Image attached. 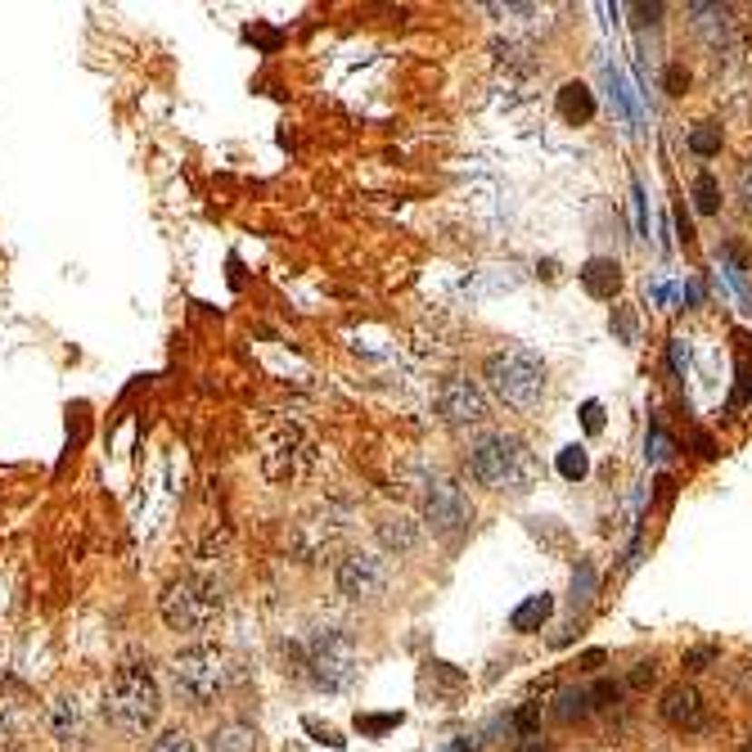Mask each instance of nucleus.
I'll return each mask as SVG.
<instances>
[{"instance_id":"f257e3e1","label":"nucleus","mask_w":752,"mask_h":752,"mask_svg":"<svg viewBox=\"0 0 752 752\" xmlns=\"http://www.w3.org/2000/svg\"><path fill=\"white\" fill-rule=\"evenodd\" d=\"M104 717H109L113 730H122L126 739H144L158 726V717H162V689H158V680H153L149 667L126 662V667L113 671V680L104 689Z\"/></svg>"},{"instance_id":"f03ea898","label":"nucleus","mask_w":752,"mask_h":752,"mask_svg":"<svg viewBox=\"0 0 752 752\" xmlns=\"http://www.w3.org/2000/svg\"><path fill=\"white\" fill-rule=\"evenodd\" d=\"M221 609H226L221 586L208 581V577H194V572L167 581V591L158 600L162 622L176 630V635H203V630H212L221 622Z\"/></svg>"},{"instance_id":"7ed1b4c3","label":"nucleus","mask_w":752,"mask_h":752,"mask_svg":"<svg viewBox=\"0 0 752 752\" xmlns=\"http://www.w3.org/2000/svg\"><path fill=\"white\" fill-rule=\"evenodd\" d=\"M469 474H474V483H483L492 492H527V483H532V455L509 433H483L469 446Z\"/></svg>"},{"instance_id":"20e7f679","label":"nucleus","mask_w":752,"mask_h":752,"mask_svg":"<svg viewBox=\"0 0 752 752\" xmlns=\"http://www.w3.org/2000/svg\"><path fill=\"white\" fill-rule=\"evenodd\" d=\"M171 685L190 708H212L230 689V658L217 644H190L171 658Z\"/></svg>"},{"instance_id":"39448f33","label":"nucleus","mask_w":752,"mask_h":752,"mask_svg":"<svg viewBox=\"0 0 752 752\" xmlns=\"http://www.w3.org/2000/svg\"><path fill=\"white\" fill-rule=\"evenodd\" d=\"M487 378H492V387L501 392L504 405H513V410H536L541 396H545V366H541V356L527 352V347L492 352V356H487Z\"/></svg>"},{"instance_id":"423d86ee","label":"nucleus","mask_w":752,"mask_h":752,"mask_svg":"<svg viewBox=\"0 0 752 752\" xmlns=\"http://www.w3.org/2000/svg\"><path fill=\"white\" fill-rule=\"evenodd\" d=\"M347 532H352V509L343 501H320L293 522L288 550H293L302 563H320V559H329V554L347 541Z\"/></svg>"},{"instance_id":"0eeeda50","label":"nucleus","mask_w":752,"mask_h":752,"mask_svg":"<svg viewBox=\"0 0 752 752\" xmlns=\"http://www.w3.org/2000/svg\"><path fill=\"white\" fill-rule=\"evenodd\" d=\"M316 464H320V451H316V442H311L298 424H275V428L261 437V474H266L275 487H288V483L311 478Z\"/></svg>"},{"instance_id":"6e6552de","label":"nucleus","mask_w":752,"mask_h":752,"mask_svg":"<svg viewBox=\"0 0 752 752\" xmlns=\"http://www.w3.org/2000/svg\"><path fill=\"white\" fill-rule=\"evenodd\" d=\"M307 667H311V680L329 694H343L356 685L361 676V653H356V640L338 627H325L311 635V649H307Z\"/></svg>"},{"instance_id":"1a4fd4ad","label":"nucleus","mask_w":752,"mask_h":752,"mask_svg":"<svg viewBox=\"0 0 752 752\" xmlns=\"http://www.w3.org/2000/svg\"><path fill=\"white\" fill-rule=\"evenodd\" d=\"M424 522H428L433 536H442V541L464 536L469 522H474V504L464 496V487L451 483V478H433V483L424 487Z\"/></svg>"},{"instance_id":"9d476101","label":"nucleus","mask_w":752,"mask_h":752,"mask_svg":"<svg viewBox=\"0 0 752 752\" xmlns=\"http://www.w3.org/2000/svg\"><path fill=\"white\" fill-rule=\"evenodd\" d=\"M338 591L352 600V604H378L387 595V563L375 550H352L343 563H338Z\"/></svg>"},{"instance_id":"9b49d317","label":"nucleus","mask_w":752,"mask_h":752,"mask_svg":"<svg viewBox=\"0 0 752 752\" xmlns=\"http://www.w3.org/2000/svg\"><path fill=\"white\" fill-rule=\"evenodd\" d=\"M437 419L451 424V428L483 424V419H487V396H483L478 383H469V378H446V383L437 387Z\"/></svg>"},{"instance_id":"f8f14e48","label":"nucleus","mask_w":752,"mask_h":752,"mask_svg":"<svg viewBox=\"0 0 752 752\" xmlns=\"http://www.w3.org/2000/svg\"><path fill=\"white\" fill-rule=\"evenodd\" d=\"M658 712H662V721L676 726V730H703V698H698V689L685 685V680L671 685V689H662Z\"/></svg>"},{"instance_id":"ddd939ff","label":"nucleus","mask_w":752,"mask_h":752,"mask_svg":"<svg viewBox=\"0 0 752 752\" xmlns=\"http://www.w3.org/2000/svg\"><path fill=\"white\" fill-rule=\"evenodd\" d=\"M581 288H586L591 298H600V302L618 298V293H622V266H618L613 257H591V261L581 266Z\"/></svg>"},{"instance_id":"4468645a","label":"nucleus","mask_w":752,"mask_h":752,"mask_svg":"<svg viewBox=\"0 0 752 752\" xmlns=\"http://www.w3.org/2000/svg\"><path fill=\"white\" fill-rule=\"evenodd\" d=\"M378 545L387 550V554H410L415 545H419V522L415 518H405V513H387V518H378Z\"/></svg>"},{"instance_id":"2eb2a0df","label":"nucleus","mask_w":752,"mask_h":752,"mask_svg":"<svg viewBox=\"0 0 752 752\" xmlns=\"http://www.w3.org/2000/svg\"><path fill=\"white\" fill-rule=\"evenodd\" d=\"M257 748H261V735L252 730L249 721H221L208 735V752H257Z\"/></svg>"},{"instance_id":"dca6fc26","label":"nucleus","mask_w":752,"mask_h":752,"mask_svg":"<svg viewBox=\"0 0 752 752\" xmlns=\"http://www.w3.org/2000/svg\"><path fill=\"white\" fill-rule=\"evenodd\" d=\"M550 618H554V595H527V600L513 609L509 627L518 630V635H536V630L545 627Z\"/></svg>"},{"instance_id":"f3484780","label":"nucleus","mask_w":752,"mask_h":752,"mask_svg":"<svg viewBox=\"0 0 752 752\" xmlns=\"http://www.w3.org/2000/svg\"><path fill=\"white\" fill-rule=\"evenodd\" d=\"M559 118H563V122H577V126H586L595 118V95H591L586 82H568V86L559 91Z\"/></svg>"},{"instance_id":"a211bd4d","label":"nucleus","mask_w":752,"mask_h":752,"mask_svg":"<svg viewBox=\"0 0 752 752\" xmlns=\"http://www.w3.org/2000/svg\"><path fill=\"white\" fill-rule=\"evenodd\" d=\"M50 735L59 739V744H73V739H82V708H77V698H54L50 703Z\"/></svg>"},{"instance_id":"6ab92c4d","label":"nucleus","mask_w":752,"mask_h":752,"mask_svg":"<svg viewBox=\"0 0 752 752\" xmlns=\"http://www.w3.org/2000/svg\"><path fill=\"white\" fill-rule=\"evenodd\" d=\"M595 708H591V689H559V698H554V708H550V717L559 721V726H577V721H586Z\"/></svg>"},{"instance_id":"aec40b11","label":"nucleus","mask_w":752,"mask_h":752,"mask_svg":"<svg viewBox=\"0 0 752 752\" xmlns=\"http://www.w3.org/2000/svg\"><path fill=\"white\" fill-rule=\"evenodd\" d=\"M694 208H698L703 217H717V212H721V185H717L712 171H698V176H694Z\"/></svg>"},{"instance_id":"412c9836","label":"nucleus","mask_w":752,"mask_h":752,"mask_svg":"<svg viewBox=\"0 0 752 752\" xmlns=\"http://www.w3.org/2000/svg\"><path fill=\"white\" fill-rule=\"evenodd\" d=\"M595 591H600V572L581 559V563H577V572H572V609H577V604L586 609V604L595 600Z\"/></svg>"},{"instance_id":"4be33fe9","label":"nucleus","mask_w":752,"mask_h":752,"mask_svg":"<svg viewBox=\"0 0 752 752\" xmlns=\"http://www.w3.org/2000/svg\"><path fill=\"white\" fill-rule=\"evenodd\" d=\"M689 149H694L698 158H717V153H721V126L698 122L694 131H689Z\"/></svg>"},{"instance_id":"5701e85b","label":"nucleus","mask_w":752,"mask_h":752,"mask_svg":"<svg viewBox=\"0 0 752 752\" xmlns=\"http://www.w3.org/2000/svg\"><path fill=\"white\" fill-rule=\"evenodd\" d=\"M559 474H563L568 483H581V478L591 474V455H586V446H563V451H559Z\"/></svg>"},{"instance_id":"b1692460","label":"nucleus","mask_w":752,"mask_h":752,"mask_svg":"<svg viewBox=\"0 0 752 752\" xmlns=\"http://www.w3.org/2000/svg\"><path fill=\"white\" fill-rule=\"evenodd\" d=\"M149 752H199V748H194V739L176 726V730H162V735L153 739V748H149Z\"/></svg>"},{"instance_id":"393cba45","label":"nucleus","mask_w":752,"mask_h":752,"mask_svg":"<svg viewBox=\"0 0 752 752\" xmlns=\"http://www.w3.org/2000/svg\"><path fill=\"white\" fill-rule=\"evenodd\" d=\"M735 199H739V208L752 217V158L739 162V171H735Z\"/></svg>"},{"instance_id":"a878e982","label":"nucleus","mask_w":752,"mask_h":752,"mask_svg":"<svg viewBox=\"0 0 752 752\" xmlns=\"http://www.w3.org/2000/svg\"><path fill=\"white\" fill-rule=\"evenodd\" d=\"M618 703H622V685L618 680H600L591 689V708H618Z\"/></svg>"},{"instance_id":"bb28decb","label":"nucleus","mask_w":752,"mask_h":752,"mask_svg":"<svg viewBox=\"0 0 752 752\" xmlns=\"http://www.w3.org/2000/svg\"><path fill=\"white\" fill-rule=\"evenodd\" d=\"M627 685L630 689H653V685H658V662H635L630 676H627Z\"/></svg>"},{"instance_id":"cd10ccee","label":"nucleus","mask_w":752,"mask_h":752,"mask_svg":"<svg viewBox=\"0 0 752 752\" xmlns=\"http://www.w3.org/2000/svg\"><path fill=\"white\" fill-rule=\"evenodd\" d=\"M712 662H717V649H712V644H703V649H689V653H685V671H708Z\"/></svg>"},{"instance_id":"c85d7f7f","label":"nucleus","mask_w":752,"mask_h":752,"mask_svg":"<svg viewBox=\"0 0 752 752\" xmlns=\"http://www.w3.org/2000/svg\"><path fill=\"white\" fill-rule=\"evenodd\" d=\"M513 730L522 735V739H532V735H541V712L536 708H522L518 717H513Z\"/></svg>"},{"instance_id":"c756f323","label":"nucleus","mask_w":752,"mask_h":752,"mask_svg":"<svg viewBox=\"0 0 752 752\" xmlns=\"http://www.w3.org/2000/svg\"><path fill=\"white\" fill-rule=\"evenodd\" d=\"M685 86H689V73L680 63H671L667 68V95H685Z\"/></svg>"},{"instance_id":"7c9ffc66","label":"nucleus","mask_w":752,"mask_h":752,"mask_svg":"<svg viewBox=\"0 0 752 752\" xmlns=\"http://www.w3.org/2000/svg\"><path fill=\"white\" fill-rule=\"evenodd\" d=\"M581 424H586L591 433H600V428H604V405H600V401H586V405H581Z\"/></svg>"},{"instance_id":"2f4dec72","label":"nucleus","mask_w":752,"mask_h":752,"mask_svg":"<svg viewBox=\"0 0 752 752\" xmlns=\"http://www.w3.org/2000/svg\"><path fill=\"white\" fill-rule=\"evenodd\" d=\"M401 717H356V726L366 730V735H378V730H387V726H396Z\"/></svg>"},{"instance_id":"473e14b6","label":"nucleus","mask_w":752,"mask_h":752,"mask_svg":"<svg viewBox=\"0 0 752 752\" xmlns=\"http://www.w3.org/2000/svg\"><path fill=\"white\" fill-rule=\"evenodd\" d=\"M307 730H311V735H320V739H325V744H329V748H343V739H338V730H329V726H320V721H307Z\"/></svg>"},{"instance_id":"72a5a7b5","label":"nucleus","mask_w":752,"mask_h":752,"mask_svg":"<svg viewBox=\"0 0 752 752\" xmlns=\"http://www.w3.org/2000/svg\"><path fill=\"white\" fill-rule=\"evenodd\" d=\"M653 460H667L671 455V442H667V433H653V451H649Z\"/></svg>"},{"instance_id":"f704fd0d","label":"nucleus","mask_w":752,"mask_h":752,"mask_svg":"<svg viewBox=\"0 0 752 752\" xmlns=\"http://www.w3.org/2000/svg\"><path fill=\"white\" fill-rule=\"evenodd\" d=\"M518 752H554V748H550L541 735H532V739H522V744H518Z\"/></svg>"},{"instance_id":"c9c22d12","label":"nucleus","mask_w":752,"mask_h":752,"mask_svg":"<svg viewBox=\"0 0 752 752\" xmlns=\"http://www.w3.org/2000/svg\"><path fill=\"white\" fill-rule=\"evenodd\" d=\"M600 662H604V653H600V649H595V653H586V658H581V667H586V671H595V667H600Z\"/></svg>"},{"instance_id":"e433bc0d","label":"nucleus","mask_w":752,"mask_h":752,"mask_svg":"<svg viewBox=\"0 0 752 752\" xmlns=\"http://www.w3.org/2000/svg\"><path fill=\"white\" fill-rule=\"evenodd\" d=\"M451 752H474V739H460V744H455Z\"/></svg>"},{"instance_id":"4c0bfd02","label":"nucleus","mask_w":752,"mask_h":752,"mask_svg":"<svg viewBox=\"0 0 752 752\" xmlns=\"http://www.w3.org/2000/svg\"><path fill=\"white\" fill-rule=\"evenodd\" d=\"M744 752H752V744H748V748H744Z\"/></svg>"}]
</instances>
